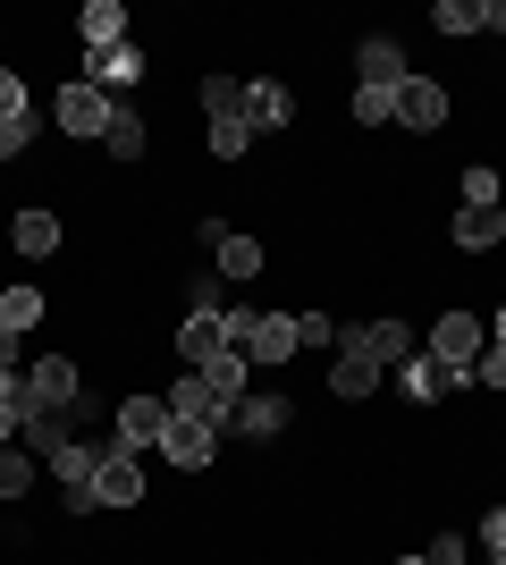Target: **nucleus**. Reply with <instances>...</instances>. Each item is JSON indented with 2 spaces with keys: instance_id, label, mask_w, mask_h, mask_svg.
<instances>
[{
  "instance_id": "1",
  "label": "nucleus",
  "mask_w": 506,
  "mask_h": 565,
  "mask_svg": "<svg viewBox=\"0 0 506 565\" xmlns=\"http://www.w3.org/2000/svg\"><path fill=\"white\" fill-rule=\"evenodd\" d=\"M101 456H110V439H94V430L60 439V456H51V490H60L68 515H94V472H101Z\"/></svg>"
},
{
  "instance_id": "2",
  "label": "nucleus",
  "mask_w": 506,
  "mask_h": 565,
  "mask_svg": "<svg viewBox=\"0 0 506 565\" xmlns=\"http://www.w3.org/2000/svg\"><path fill=\"white\" fill-rule=\"evenodd\" d=\"M76 397H85V372H76L68 354H34V363H25V414H60V423H68Z\"/></svg>"
},
{
  "instance_id": "3",
  "label": "nucleus",
  "mask_w": 506,
  "mask_h": 565,
  "mask_svg": "<svg viewBox=\"0 0 506 565\" xmlns=\"http://www.w3.org/2000/svg\"><path fill=\"white\" fill-rule=\"evenodd\" d=\"M51 118H60V136H76V143H101L110 136V118H119V102L101 94V85H60V102H51Z\"/></svg>"
},
{
  "instance_id": "4",
  "label": "nucleus",
  "mask_w": 506,
  "mask_h": 565,
  "mask_svg": "<svg viewBox=\"0 0 506 565\" xmlns=\"http://www.w3.org/2000/svg\"><path fill=\"white\" fill-rule=\"evenodd\" d=\"M397 388H406V405H448L473 388V363H439V354H406L397 363Z\"/></svg>"
},
{
  "instance_id": "5",
  "label": "nucleus",
  "mask_w": 506,
  "mask_h": 565,
  "mask_svg": "<svg viewBox=\"0 0 506 565\" xmlns=\"http://www.w3.org/2000/svg\"><path fill=\"white\" fill-rule=\"evenodd\" d=\"M161 430H169V397L136 388V397H119V430H110V448L144 456V448H161Z\"/></svg>"
},
{
  "instance_id": "6",
  "label": "nucleus",
  "mask_w": 506,
  "mask_h": 565,
  "mask_svg": "<svg viewBox=\"0 0 506 565\" xmlns=\"http://www.w3.org/2000/svg\"><path fill=\"white\" fill-rule=\"evenodd\" d=\"M448 118H456V102H448V85H439V76H406V85H397V127L439 136Z\"/></svg>"
},
{
  "instance_id": "7",
  "label": "nucleus",
  "mask_w": 506,
  "mask_h": 565,
  "mask_svg": "<svg viewBox=\"0 0 506 565\" xmlns=\"http://www.w3.org/2000/svg\"><path fill=\"white\" fill-rule=\"evenodd\" d=\"M288 423H295V405L279 397V388H245V397L228 405V430H237V439H254V448H262V439H279Z\"/></svg>"
},
{
  "instance_id": "8",
  "label": "nucleus",
  "mask_w": 506,
  "mask_h": 565,
  "mask_svg": "<svg viewBox=\"0 0 506 565\" xmlns=\"http://www.w3.org/2000/svg\"><path fill=\"white\" fill-rule=\"evenodd\" d=\"M482 347H489V321H482V312H439V321H431V347H422V354H439V363H482Z\"/></svg>"
},
{
  "instance_id": "9",
  "label": "nucleus",
  "mask_w": 506,
  "mask_h": 565,
  "mask_svg": "<svg viewBox=\"0 0 506 565\" xmlns=\"http://www.w3.org/2000/svg\"><path fill=\"white\" fill-rule=\"evenodd\" d=\"M144 68H152V60H144V43H119V51H85V85H101L110 102H119L127 85H144Z\"/></svg>"
},
{
  "instance_id": "10",
  "label": "nucleus",
  "mask_w": 506,
  "mask_h": 565,
  "mask_svg": "<svg viewBox=\"0 0 506 565\" xmlns=\"http://www.w3.org/2000/svg\"><path fill=\"white\" fill-rule=\"evenodd\" d=\"M245 127H254V136H288L295 127V94L279 76H254V85H245Z\"/></svg>"
},
{
  "instance_id": "11",
  "label": "nucleus",
  "mask_w": 506,
  "mask_h": 565,
  "mask_svg": "<svg viewBox=\"0 0 506 565\" xmlns=\"http://www.w3.org/2000/svg\"><path fill=\"white\" fill-rule=\"evenodd\" d=\"M355 76L363 85H380V94H397V85H406V43H397V34H363L355 43Z\"/></svg>"
},
{
  "instance_id": "12",
  "label": "nucleus",
  "mask_w": 506,
  "mask_h": 565,
  "mask_svg": "<svg viewBox=\"0 0 506 565\" xmlns=\"http://www.w3.org/2000/svg\"><path fill=\"white\" fill-rule=\"evenodd\" d=\"M169 414H177V423H212V430H228V397H219L203 372H177V388H169Z\"/></svg>"
},
{
  "instance_id": "13",
  "label": "nucleus",
  "mask_w": 506,
  "mask_h": 565,
  "mask_svg": "<svg viewBox=\"0 0 506 565\" xmlns=\"http://www.w3.org/2000/svg\"><path fill=\"white\" fill-rule=\"evenodd\" d=\"M161 456H169L177 472H203V465L219 456V430H212V423H177V414H169V430H161Z\"/></svg>"
},
{
  "instance_id": "14",
  "label": "nucleus",
  "mask_w": 506,
  "mask_h": 565,
  "mask_svg": "<svg viewBox=\"0 0 506 565\" xmlns=\"http://www.w3.org/2000/svg\"><path fill=\"white\" fill-rule=\"evenodd\" d=\"M330 397H337V405L380 397V363H372L363 347H337V363H330Z\"/></svg>"
},
{
  "instance_id": "15",
  "label": "nucleus",
  "mask_w": 506,
  "mask_h": 565,
  "mask_svg": "<svg viewBox=\"0 0 506 565\" xmlns=\"http://www.w3.org/2000/svg\"><path fill=\"white\" fill-rule=\"evenodd\" d=\"M136 498H144V465H136L127 448H110L101 472H94V507H136Z\"/></svg>"
},
{
  "instance_id": "16",
  "label": "nucleus",
  "mask_w": 506,
  "mask_h": 565,
  "mask_svg": "<svg viewBox=\"0 0 506 565\" xmlns=\"http://www.w3.org/2000/svg\"><path fill=\"white\" fill-rule=\"evenodd\" d=\"M212 354H228V330H219V312H186V321H177V363H186V372H203Z\"/></svg>"
},
{
  "instance_id": "17",
  "label": "nucleus",
  "mask_w": 506,
  "mask_h": 565,
  "mask_svg": "<svg viewBox=\"0 0 506 565\" xmlns=\"http://www.w3.org/2000/svg\"><path fill=\"white\" fill-rule=\"evenodd\" d=\"M448 236H456V254H489V245H506V212H473V203H456Z\"/></svg>"
},
{
  "instance_id": "18",
  "label": "nucleus",
  "mask_w": 506,
  "mask_h": 565,
  "mask_svg": "<svg viewBox=\"0 0 506 565\" xmlns=\"http://www.w3.org/2000/svg\"><path fill=\"white\" fill-rule=\"evenodd\" d=\"M76 34H85V51H119L127 43V9L119 0H85V9H76Z\"/></svg>"
},
{
  "instance_id": "19",
  "label": "nucleus",
  "mask_w": 506,
  "mask_h": 565,
  "mask_svg": "<svg viewBox=\"0 0 506 565\" xmlns=\"http://www.w3.org/2000/svg\"><path fill=\"white\" fill-rule=\"evenodd\" d=\"M288 354H295V312H262L245 338V363H288Z\"/></svg>"
},
{
  "instance_id": "20",
  "label": "nucleus",
  "mask_w": 506,
  "mask_h": 565,
  "mask_svg": "<svg viewBox=\"0 0 506 565\" xmlns=\"http://www.w3.org/2000/svg\"><path fill=\"white\" fill-rule=\"evenodd\" d=\"M262 270H270L262 236H245V228H228V236H219V279H262Z\"/></svg>"
},
{
  "instance_id": "21",
  "label": "nucleus",
  "mask_w": 506,
  "mask_h": 565,
  "mask_svg": "<svg viewBox=\"0 0 506 565\" xmlns=\"http://www.w3.org/2000/svg\"><path fill=\"white\" fill-rule=\"evenodd\" d=\"M101 152H110V161H144V152H152V127H144V118H136V110H127V102H119V118H110V136H101Z\"/></svg>"
},
{
  "instance_id": "22",
  "label": "nucleus",
  "mask_w": 506,
  "mask_h": 565,
  "mask_svg": "<svg viewBox=\"0 0 506 565\" xmlns=\"http://www.w3.org/2000/svg\"><path fill=\"white\" fill-rule=\"evenodd\" d=\"M9 245H18L25 262L60 254V220H51V212H18V220H9Z\"/></svg>"
},
{
  "instance_id": "23",
  "label": "nucleus",
  "mask_w": 506,
  "mask_h": 565,
  "mask_svg": "<svg viewBox=\"0 0 506 565\" xmlns=\"http://www.w3.org/2000/svg\"><path fill=\"white\" fill-rule=\"evenodd\" d=\"M43 305H51L43 287H0V330H9V338H25L34 321H43Z\"/></svg>"
},
{
  "instance_id": "24",
  "label": "nucleus",
  "mask_w": 506,
  "mask_h": 565,
  "mask_svg": "<svg viewBox=\"0 0 506 565\" xmlns=\"http://www.w3.org/2000/svg\"><path fill=\"white\" fill-rule=\"evenodd\" d=\"M464 203H473V212H506V169L473 161V169H464Z\"/></svg>"
},
{
  "instance_id": "25",
  "label": "nucleus",
  "mask_w": 506,
  "mask_h": 565,
  "mask_svg": "<svg viewBox=\"0 0 506 565\" xmlns=\"http://www.w3.org/2000/svg\"><path fill=\"white\" fill-rule=\"evenodd\" d=\"M194 102H203V118H245V85H237V76H203Z\"/></svg>"
},
{
  "instance_id": "26",
  "label": "nucleus",
  "mask_w": 506,
  "mask_h": 565,
  "mask_svg": "<svg viewBox=\"0 0 506 565\" xmlns=\"http://www.w3.org/2000/svg\"><path fill=\"white\" fill-rule=\"evenodd\" d=\"M203 380H212L219 397L237 405V397H245V380H254V363H245V354H237V347H228V354H212V363H203Z\"/></svg>"
},
{
  "instance_id": "27",
  "label": "nucleus",
  "mask_w": 506,
  "mask_h": 565,
  "mask_svg": "<svg viewBox=\"0 0 506 565\" xmlns=\"http://www.w3.org/2000/svg\"><path fill=\"white\" fill-rule=\"evenodd\" d=\"M431 25L456 43V34H482V0H431Z\"/></svg>"
},
{
  "instance_id": "28",
  "label": "nucleus",
  "mask_w": 506,
  "mask_h": 565,
  "mask_svg": "<svg viewBox=\"0 0 506 565\" xmlns=\"http://www.w3.org/2000/svg\"><path fill=\"white\" fill-rule=\"evenodd\" d=\"M18 430H25V372L18 380L0 372V448H18Z\"/></svg>"
},
{
  "instance_id": "29",
  "label": "nucleus",
  "mask_w": 506,
  "mask_h": 565,
  "mask_svg": "<svg viewBox=\"0 0 506 565\" xmlns=\"http://www.w3.org/2000/svg\"><path fill=\"white\" fill-rule=\"evenodd\" d=\"M34 481H43V465H34V456H25V448H0V498H25Z\"/></svg>"
},
{
  "instance_id": "30",
  "label": "nucleus",
  "mask_w": 506,
  "mask_h": 565,
  "mask_svg": "<svg viewBox=\"0 0 506 565\" xmlns=\"http://www.w3.org/2000/svg\"><path fill=\"white\" fill-rule=\"evenodd\" d=\"M254 152V127L245 118H212V161H245Z\"/></svg>"
},
{
  "instance_id": "31",
  "label": "nucleus",
  "mask_w": 506,
  "mask_h": 565,
  "mask_svg": "<svg viewBox=\"0 0 506 565\" xmlns=\"http://www.w3.org/2000/svg\"><path fill=\"white\" fill-rule=\"evenodd\" d=\"M43 143V118H0V161H25Z\"/></svg>"
},
{
  "instance_id": "32",
  "label": "nucleus",
  "mask_w": 506,
  "mask_h": 565,
  "mask_svg": "<svg viewBox=\"0 0 506 565\" xmlns=\"http://www.w3.org/2000/svg\"><path fill=\"white\" fill-rule=\"evenodd\" d=\"M186 312H228V279H219V270H194L186 279Z\"/></svg>"
},
{
  "instance_id": "33",
  "label": "nucleus",
  "mask_w": 506,
  "mask_h": 565,
  "mask_svg": "<svg viewBox=\"0 0 506 565\" xmlns=\"http://www.w3.org/2000/svg\"><path fill=\"white\" fill-rule=\"evenodd\" d=\"M397 118V94H380V85H355V127H388Z\"/></svg>"
},
{
  "instance_id": "34",
  "label": "nucleus",
  "mask_w": 506,
  "mask_h": 565,
  "mask_svg": "<svg viewBox=\"0 0 506 565\" xmlns=\"http://www.w3.org/2000/svg\"><path fill=\"white\" fill-rule=\"evenodd\" d=\"M295 347H337V321L330 312H295Z\"/></svg>"
},
{
  "instance_id": "35",
  "label": "nucleus",
  "mask_w": 506,
  "mask_h": 565,
  "mask_svg": "<svg viewBox=\"0 0 506 565\" xmlns=\"http://www.w3.org/2000/svg\"><path fill=\"white\" fill-rule=\"evenodd\" d=\"M0 118H34V102H25V76L0 68Z\"/></svg>"
},
{
  "instance_id": "36",
  "label": "nucleus",
  "mask_w": 506,
  "mask_h": 565,
  "mask_svg": "<svg viewBox=\"0 0 506 565\" xmlns=\"http://www.w3.org/2000/svg\"><path fill=\"white\" fill-rule=\"evenodd\" d=\"M473 388H506V347H498V338H489L482 363H473Z\"/></svg>"
},
{
  "instance_id": "37",
  "label": "nucleus",
  "mask_w": 506,
  "mask_h": 565,
  "mask_svg": "<svg viewBox=\"0 0 506 565\" xmlns=\"http://www.w3.org/2000/svg\"><path fill=\"white\" fill-rule=\"evenodd\" d=\"M422 557H431V565H464V557H473V548H464V532H439V541L422 548Z\"/></svg>"
},
{
  "instance_id": "38",
  "label": "nucleus",
  "mask_w": 506,
  "mask_h": 565,
  "mask_svg": "<svg viewBox=\"0 0 506 565\" xmlns=\"http://www.w3.org/2000/svg\"><path fill=\"white\" fill-rule=\"evenodd\" d=\"M498 548H506V507H489L482 515V557H498Z\"/></svg>"
},
{
  "instance_id": "39",
  "label": "nucleus",
  "mask_w": 506,
  "mask_h": 565,
  "mask_svg": "<svg viewBox=\"0 0 506 565\" xmlns=\"http://www.w3.org/2000/svg\"><path fill=\"white\" fill-rule=\"evenodd\" d=\"M0 372H9V380L25 372V354H18V338H9V330H0Z\"/></svg>"
},
{
  "instance_id": "40",
  "label": "nucleus",
  "mask_w": 506,
  "mask_h": 565,
  "mask_svg": "<svg viewBox=\"0 0 506 565\" xmlns=\"http://www.w3.org/2000/svg\"><path fill=\"white\" fill-rule=\"evenodd\" d=\"M482 34H506V0H482Z\"/></svg>"
},
{
  "instance_id": "41",
  "label": "nucleus",
  "mask_w": 506,
  "mask_h": 565,
  "mask_svg": "<svg viewBox=\"0 0 506 565\" xmlns=\"http://www.w3.org/2000/svg\"><path fill=\"white\" fill-rule=\"evenodd\" d=\"M489 338H498V347H506V305H498V312H489Z\"/></svg>"
},
{
  "instance_id": "42",
  "label": "nucleus",
  "mask_w": 506,
  "mask_h": 565,
  "mask_svg": "<svg viewBox=\"0 0 506 565\" xmlns=\"http://www.w3.org/2000/svg\"><path fill=\"white\" fill-rule=\"evenodd\" d=\"M388 565H431V557H388Z\"/></svg>"
},
{
  "instance_id": "43",
  "label": "nucleus",
  "mask_w": 506,
  "mask_h": 565,
  "mask_svg": "<svg viewBox=\"0 0 506 565\" xmlns=\"http://www.w3.org/2000/svg\"><path fill=\"white\" fill-rule=\"evenodd\" d=\"M482 565H506V548H498V557H482Z\"/></svg>"
}]
</instances>
